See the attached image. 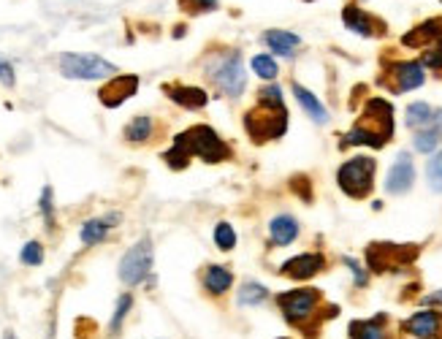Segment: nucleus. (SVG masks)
<instances>
[{
  "instance_id": "nucleus-4",
  "label": "nucleus",
  "mask_w": 442,
  "mask_h": 339,
  "mask_svg": "<svg viewBox=\"0 0 442 339\" xmlns=\"http://www.w3.org/2000/svg\"><path fill=\"white\" fill-rule=\"evenodd\" d=\"M174 144L182 147L190 158H201V161L209 163V166L231 161V155H233L228 144L223 142L217 136V130L209 125H193L188 128V130H182V133L174 136Z\"/></svg>"
},
{
  "instance_id": "nucleus-13",
  "label": "nucleus",
  "mask_w": 442,
  "mask_h": 339,
  "mask_svg": "<svg viewBox=\"0 0 442 339\" xmlns=\"http://www.w3.org/2000/svg\"><path fill=\"white\" fill-rule=\"evenodd\" d=\"M323 269H326V255H323V252H299V255L283 261L280 274L288 277V280L304 283V280H312L315 274H320Z\"/></svg>"
},
{
  "instance_id": "nucleus-33",
  "label": "nucleus",
  "mask_w": 442,
  "mask_h": 339,
  "mask_svg": "<svg viewBox=\"0 0 442 339\" xmlns=\"http://www.w3.org/2000/svg\"><path fill=\"white\" fill-rule=\"evenodd\" d=\"M163 161L168 163V168H174V171H182V168H188L190 166V155L182 149V147H177V144H171L166 152H163Z\"/></svg>"
},
{
  "instance_id": "nucleus-27",
  "label": "nucleus",
  "mask_w": 442,
  "mask_h": 339,
  "mask_svg": "<svg viewBox=\"0 0 442 339\" xmlns=\"http://www.w3.org/2000/svg\"><path fill=\"white\" fill-rule=\"evenodd\" d=\"M130 309H133V296H130V293H123V296L117 299V304H114V315H111V321H109V337H117V334L123 331V323Z\"/></svg>"
},
{
  "instance_id": "nucleus-32",
  "label": "nucleus",
  "mask_w": 442,
  "mask_h": 339,
  "mask_svg": "<svg viewBox=\"0 0 442 339\" xmlns=\"http://www.w3.org/2000/svg\"><path fill=\"white\" fill-rule=\"evenodd\" d=\"M38 207H41V217H44L47 228H49V231H54V193H52V187H49V185L41 190Z\"/></svg>"
},
{
  "instance_id": "nucleus-11",
  "label": "nucleus",
  "mask_w": 442,
  "mask_h": 339,
  "mask_svg": "<svg viewBox=\"0 0 442 339\" xmlns=\"http://www.w3.org/2000/svg\"><path fill=\"white\" fill-rule=\"evenodd\" d=\"M402 331L415 339H442V309L426 307L402 321Z\"/></svg>"
},
{
  "instance_id": "nucleus-34",
  "label": "nucleus",
  "mask_w": 442,
  "mask_h": 339,
  "mask_svg": "<svg viewBox=\"0 0 442 339\" xmlns=\"http://www.w3.org/2000/svg\"><path fill=\"white\" fill-rule=\"evenodd\" d=\"M179 8L185 11V14H209V11H217L220 8V3L217 0H179Z\"/></svg>"
},
{
  "instance_id": "nucleus-18",
  "label": "nucleus",
  "mask_w": 442,
  "mask_h": 339,
  "mask_svg": "<svg viewBox=\"0 0 442 339\" xmlns=\"http://www.w3.org/2000/svg\"><path fill=\"white\" fill-rule=\"evenodd\" d=\"M120 220H123V214L120 212H109V214H104V217H92V220H87V223L82 226V231H79L82 245H87V247L101 245V242L109 236V231H111Z\"/></svg>"
},
{
  "instance_id": "nucleus-7",
  "label": "nucleus",
  "mask_w": 442,
  "mask_h": 339,
  "mask_svg": "<svg viewBox=\"0 0 442 339\" xmlns=\"http://www.w3.org/2000/svg\"><path fill=\"white\" fill-rule=\"evenodd\" d=\"M60 73L66 79H76V82H98V79L117 76V66L98 54L66 52L60 54Z\"/></svg>"
},
{
  "instance_id": "nucleus-14",
  "label": "nucleus",
  "mask_w": 442,
  "mask_h": 339,
  "mask_svg": "<svg viewBox=\"0 0 442 339\" xmlns=\"http://www.w3.org/2000/svg\"><path fill=\"white\" fill-rule=\"evenodd\" d=\"M342 22L348 30H353L355 36H364V38H377L386 33V22L374 19L369 11L358 8L355 3H348L345 11H342Z\"/></svg>"
},
{
  "instance_id": "nucleus-44",
  "label": "nucleus",
  "mask_w": 442,
  "mask_h": 339,
  "mask_svg": "<svg viewBox=\"0 0 442 339\" xmlns=\"http://www.w3.org/2000/svg\"><path fill=\"white\" fill-rule=\"evenodd\" d=\"M307 3H312V0H307Z\"/></svg>"
},
{
  "instance_id": "nucleus-37",
  "label": "nucleus",
  "mask_w": 442,
  "mask_h": 339,
  "mask_svg": "<svg viewBox=\"0 0 442 339\" xmlns=\"http://www.w3.org/2000/svg\"><path fill=\"white\" fill-rule=\"evenodd\" d=\"M342 264L353 271V283L358 288H367L369 285V274H367V269H361V264L355 261V258H342Z\"/></svg>"
},
{
  "instance_id": "nucleus-23",
  "label": "nucleus",
  "mask_w": 442,
  "mask_h": 339,
  "mask_svg": "<svg viewBox=\"0 0 442 339\" xmlns=\"http://www.w3.org/2000/svg\"><path fill=\"white\" fill-rule=\"evenodd\" d=\"M264 44L277 57H290V54L296 52V47L301 44V38L296 33H290V30H266Z\"/></svg>"
},
{
  "instance_id": "nucleus-24",
  "label": "nucleus",
  "mask_w": 442,
  "mask_h": 339,
  "mask_svg": "<svg viewBox=\"0 0 442 339\" xmlns=\"http://www.w3.org/2000/svg\"><path fill=\"white\" fill-rule=\"evenodd\" d=\"M152 133H155V120L152 117H133L123 130L128 144H147L152 139Z\"/></svg>"
},
{
  "instance_id": "nucleus-40",
  "label": "nucleus",
  "mask_w": 442,
  "mask_h": 339,
  "mask_svg": "<svg viewBox=\"0 0 442 339\" xmlns=\"http://www.w3.org/2000/svg\"><path fill=\"white\" fill-rule=\"evenodd\" d=\"M98 331V326L90 321V318H79L76 321V339H90Z\"/></svg>"
},
{
  "instance_id": "nucleus-5",
  "label": "nucleus",
  "mask_w": 442,
  "mask_h": 339,
  "mask_svg": "<svg viewBox=\"0 0 442 339\" xmlns=\"http://www.w3.org/2000/svg\"><path fill=\"white\" fill-rule=\"evenodd\" d=\"M421 252V245H393V242H372L367 247V266L374 274H396L407 269Z\"/></svg>"
},
{
  "instance_id": "nucleus-28",
  "label": "nucleus",
  "mask_w": 442,
  "mask_h": 339,
  "mask_svg": "<svg viewBox=\"0 0 442 339\" xmlns=\"http://www.w3.org/2000/svg\"><path fill=\"white\" fill-rule=\"evenodd\" d=\"M250 66H252V73H255V76H261V79H266V82H274V79H277V73H280V66L274 63V57H271V54H252Z\"/></svg>"
},
{
  "instance_id": "nucleus-16",
  "label": "nucleus",
  "mask_w": 442,
  "mask_h": 339,
  "mask_svg": "<svg viewBox=\"0 0 442 339\" xmlns=\"http://www.w3.org/2000/svg\"><path fill=\"white\" fill-rule=\"evenodd\" d=\"M163 92L168 95V101H174L177 106L188 109V111H201V109L209 104L207 90L195 87V85L174 82V85H163Z\"/></svg>"
},
{
  "instance_id": "nucleus-26",
  "label": "nucleus",
  "mask_w": 442,
  "mask_h": 339,
  "mask_svg": "<svg viewBox=\"0 0 442 339\" xmlns=\"http://www.w3.org/2000/svg\"><path fill=\"white\" fill-rule=\"evenodd\" d=\"M431 120H434V109L424 104V101H415V104L407 106V125L410 128L421 130V128L431 125Z\"/></svg>"
},
{
  "instance_id": "nucleus-35",
  "label": "nucleus",
  "mask_w": 442,
  "mask_h": 339,
  "mask_svg": "<svg viewBox=\"0 0 442 339\" xmlns=\"http://www.w3.org/2000/svg\"><path fill=\"white\" fill-rule=\"evenodd\" d=\"M426 177H429V185H431V190H437L442 193V149L429 161L426 166Z\"/></svg>"
},
{
  "instance_id": "nucleus-17",
  "label": "nucleus",
  "mask_w": 442,
  "mask_h": 339,
  "mask_svg": "<svg viewBox=\"0 0 442 339\" xmlns=\"http://www.w3.org/2000/svg\"><path fill=\"white\" fill-rule=\"evenodd\" d=\"M201 285L207 290V296L220 299L233 285V271L228 266H223V264H209V266H204V271H201Z\"/></svg>"
},
{
  "instance_id": "nucleus-10",
  "label": "nucleus",
  "mask_w": 442,
  "mask_h": 339,
  "mask_svg": "<svg viewBox=\"0 0 442 339\" xmlns=\"http://www.w3.org/2000/svg\"><path fill=\"white\" fill-rule=\"evenodd\" d=\"M426 82V71L418 60H396L388 63L386 73L380 76V85H388L393 92H410Z\"/></svg>"
},
{
  "instance_id": "nucleus-38",
  "label": "nucleus",
  "mask_w": 442,
  "mask_h": 339,
  "mask_svg": "<svg viewBox=\"0 0 442 339\" xmlns=\"http://www.w3.org/2000/svg\"><path fill=\"white\" fill-rule=\"evenodd\" d=\"M421 66H429V68H434V71H442V38L434 44V49H429V52L424 54Z\"/></svg>"
},
{
  "instance_id": "nucleus-36",
  "label": "nucleus",
  "mask_w": 442,
  "mask_h": 339,
  "mask_svg": "<svg viewBox=\"0 0 442 339\" xmlns=\"http://www.w3.org/2000/svg\"><path fill=\"white\" fill-rule=\"evenodd\" d=\"M290 187H293V193H299L307 204L312 201V182H309L307 174H296V177L290 179Z\"/></svg>"
},
{
  "instance_id": "nucleus-25",
  "label": "nucleus",
  "mask_w": 442,
  "mask_h": 339,
  "mask_svg": "<svg viewBox=\"0 0 442 339\" xmlns=\"http://www.w3.org/2000/svg\"><path fill=\"white\" fill-rule=\"evenodd\" d=\"M269 288L261 285V283H252L247 280L245 285L236 290V304H242V307H258V304L269 302Z\"/></svg>"
},
{
  "instance_id": "nucleus-9",
  "label": "nucleus",
  "mask_w": 442,
  "mask_h": 339,
  "mask_svg": "<svg viewBox=\"0 0 442 339\" xmlns=\"http://www.w3.org/2000/svg\"><path fill=\"white\" fill-rule=\"evenodd\" d=\"M152 261H155L152 239H149V236H142V239L123 255L117 274H120V280H123L125 285H130V288L142 285L144 280L152 274Z\"/></svg>"
},
{
  "instance_id": "nucleus-31",
  "label": "nucleus",
  "mask_w": 442,
  "mask_h": 339,
  "mask_svg": "<svg viewBox=\"0 0 442 339\" xmlns=\"http://www.w3.org/2000/svg\"><path fill=\"white\" fill-rule=\"evenodd\" d=\"M19 261H22L25 266H41V264H44V245L36 242V239H30V242L22 247V252H19Z\"/></svg>"
},
{
  "instance_id": "nucleus-8",
  "label": "nucleus",
  "mask_w": 442,
  "mask_h": 339,
  "mask_svg": "<svg viewBox=\"0 0 442 339\" xmlns=\"http://www.w3.org/2000/svg\"><path fill=\"white\" fill-rule=\"evenodd\" d=\"M207 73H209V79L214 82V87L220 90L223 95H228L231 101L242 98V92L247 87L245 66H242V57H239L236 49L231 54H226V57H220L217 63H212V66L207 68Z\"/></svg>"
},
{
  "instance_id": "nucleus-12",
  "label": "nucleus",
  "mask_w": 442,
  "mask_h": 339,
  "mask_svg": "<svg viewBox=\"0 0 442 339\" xmlns=\"http://www.w3.org/2000/svg\"><path fill=\"white\" fill-rule=\"evenodd\" d=\"M139 92V76L136 73H117L114 79H109L104 87L98 90V101L106 109L123 106L125 101H130Z\"/></svg>"
},
{
  "instance_id": "nucleus-29",
  "label": "nucleus",
  "mask_w": 442,
  "mask_h": 339,
  "mask_svg": "<svg viewBox=\"0 0 442 339\" xmlns=\"http://www.w3.org/2000/svg\"><path fill=\"white\" fill-rule=\"evenodd\" d=\"M442 142V133H440V128L437 125H426V128H421L418 133H415V149L418 152H434L437 149V144Z\"/></svg>"
},
{
  "instance_id": "nucleus-6",
  "label": "nucleus",
  "mask_w": 442,
  "mask_h": 339,
  "mask_svg": "<svg viewBox=\"0 0 442 339\" xmlns=\"http://www.w3.org/2000/svg\"><path fill=\"white\" fill-rule=\"evenodd\" d=\"M374 171H377L374 158L355 155V158H350L348 163L339 166V171H336V185H339V190H342L345 196L361 201V198L369 196L372 187H374Z\"/></svg>"
},
{
  "instance_id": "nucleus-41",
  "label": "nucleus",
  "mask_w": 442,
  "mask_h": 339,
  "mask_svg": "<svg viewBox=\"0 0 442 339\" xmlns=\"http://www.w3.org/2000/svg\"><path fill=\"white\" fill-rule=\"evenodd\" d=\"M424 304H426V307H437V309H442V290L431 293V296H426Z\"/></svg>"
},
{
  "instance_id": "nucleus-2",
  "label": "nucleus",
  "mask_w": 442,
  "mask_h": 339,
  "mask_svg": "<svg viewBox=\"0 0 442 339\" xmlns=\"http://www.w3.org/2000/svg\"><path fill=\"white\" fill-rule=\"evenodd\" d=\"M245 130L255 144H269L285 136L288 109H285L280 85L266 82L264 87L258 90V104L245 114Z\"/></svg>"
},
{
  "instance_id": "nucleus-19",
  "label": "nucleus",
  "mask_w": 442,
  "mask_h": 339,
  "mask_svg": "<svg viewBox=\"0 0 442 339\" xmlns=\"http://www.w3.org/2000/svg\"><path fill=\"white\" fill-rule=\"evenodd\" d=\"M350 339H388V315H374L367 321H350L348 326Z\"/></svg>"
},
{
  "instance_id": "nucleus-43",
  "label": "nucleus",
  "mask_w": 442,
  "mask_h": 339,
  "mask_svg": "<svg viewBox=\"0 0 442 339\" xmlns=\"http://www.w3.org/2000/svg\"><path fill=\"white\" fill-rule=\"evenodd\" d=\"M6 339H14V337H6Z\"/></svg>"
},
{
  "instance_id": "nucleus-21",
  "label": "nucleus",
  "mask_w": 442,
  "mask_h": 339,
  "mask_svg": "<svg viewBox=\"0 0 442 339\" xmlns=\"http://www.w3.org/2000/svg\"><path fill=\"white\" fill-rule=\"evenodd\" d=\"M293 95H296V104L304 109V114L312 120V123H318V125H326L329 120H331V114H329V109L323 106L318 101V95L315 92H309V90L304 87V85H296L293 82Z\"/></svg>"
},
{
  "instance_id": "nucleus-3",
  "label": "nucleus",
  "mask_w": 442,
  "mask_h": 339,
  "mask_svg": "<svg viewBox=\"0 0 442 339\" xmlns=\"http://www.w3.org/2000/svg\"><path fill=\"white\" fill-rule=\"evenodd\" d=\"M393 139V106L386 98H369L355 123L342 139L339 147H374L383 149Z\"/></svg>"
},
{
  "instance_id": "nucleus-15",
  "label": "nucleus",
  "mask_w": 442,
  "mask_h": 339,
  "mask_svg": "<svg viewBox=\"0 0 442 339\" xmlns=\"http://www.w3.org/2000/svg\"><path fill=\"white\" fill-rule=\"evenodd\" d=\"M415 182V163H412V155L410 152H399L396 161L391 166L388 177H386V190L393 193V196H402L412 187Z\"/></svg>"
},
{
  "instance_id": "nucleus-20",
  "label": "nucleus",
  "mask_w": 442,
  "mask_h": 339,
  "mask_svg": "<svg viewBox=\"0 0 442 339\" xmlns=\"http://www.w3.org/2000/svg\"><path fill=\"white\" fill-rule=\"evenodd\" d=\"M296 236H299V220L293 214H277V217H271V223H269V239H271V245L288 247L290 242H296Z\"/></svg>"
},
{
  "instance_id": "nucleus-42",
  "label": "nucleus",
  "mask_w": 442,
  "mask_h": 339,
  "mask_svg": "<svg viewBox=\"0 0 442 339\" xmlns=\"http://www.w3.org/2000/svg\"><path fill=\"white\" fill-rule=\"evenodd\" d=\"M280 339H290V337H280Z\"/></svg>"
},
{
  "instance_id": "nucleus-39",
  "label": "nucleus",
  "mask_w": 442,
  "mask_h": 339,
  "mask_svg": "<svg viewBox=\"0 0 442 339\" xmlns=\"http://www.w3.org/2000/svg\"><path fill=\"white\" fill-rule=\"evenodd\" d=\"M14 82H17V76H14V68H11V63L0 54V85H6V87H14Z\"/></svg>"
},
{
  "instance_id": "nucleus-1",
  "label": "nucleus",
  "mask_w": 442,
  "mask_h": 339,
  "mask_svg": "<svg viewBox=\"0 0 442 339\" xmlns=\"http://www.w3.org/2000/svg\"><path fill=\"white\" fill-rule=\"evenodd\" d=\"M274 304L283 312L285 323L299 328L301 334H307V337L318 334L320 321H331L334 315H339L336 304H326L323 307V293L318 288H293V290L277 293Z\"/></svg>"
},
{
  "instance_id": "nucleus-22",
  "label": "nucleus",
  "mask_w": 442,
  "mask_h": 339,
  "mask_svg": "<svg viewBox=\"0 0 442 339\" xmlns=\"http://www.w3.org/2000/svg\"><path fill=\"white\" fill-rule=\"evenodd\" d=\"M442 38V19H426L421 22L418 27H412L405 38H402V44L405 47H412V49H421L426 44H437Z\"/></svg>"
},
{
  "instance_id": "nucleus-30",
  "label": "nucleus",
  "mask_w": 442,
  "mask_h": 339,
  "mask_svg": "<svg viewBox=\"0 0 442 339\" xmlns=\"http://www.w3.org/2000/svg\"><path fill=\"white\" fill-rule=\"evenodd\" d=\"M212 236H214V245H217L223 252H231L233 247H236V231H233L231 223H217Z\"/></svg>"
}]
</instances>
